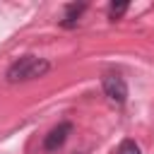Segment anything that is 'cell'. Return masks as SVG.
Wrapping results in <instances>:
<instances>
[{"label": "cell", "instance_id": "cell-6", "mask_svg": "<svg viewBox=\"0 0 154 154\" xmlns=\"http://www.w3.org/2000/svg\"><path fill=\"white\" fill-rule=\"evenodd\" d=\"M125 10H128V2H111V7H108V17H111V19H120Z\"/></svg>", "mask_w": 154, "mask_h": 154}, {"label": "cell", "instance_id": "cell-3", "mask_svg": "<svg viewBox=\"0 0 154 154\" xmlns=\"http://www.w3.org/2000/svg\"><path fill=\"white\" fill-rule=\"evenodd\" d=\"M70 135H72V123H58V125L46 135V140H43V149H46V152H55V149H60Z\"/></svg>", "mask_w": 154, "mask_h": 154}, {"label": "cell", "instance_id": "cell-5", "mask_svg": "<svg viewBox=\"0 0 154 154\" xmlns=\"http://www.w3.org/2000/svg\"><path fill=\"white\" fill-rule=\"evenodd\" d=\"M116 154H142V152H140V147H137L135 140H123V142L118 144Z\"/></svg>", "mask_w": 154, "mask_h": 154}, {"label": "cell", "instance_id": "cell-1", "mask_svg": "<svg viewBox=\"0 0 154 154\" xmlns=\"http://www.w3.org/2000/svg\"><path fill=\"white\" fill-rule=\"evenodd\" d=\"M51 70V63L46 58H38V55H22L19 60H14L10 67H7V82L17 84V82H29V79H38L43 77L46 72Z\"/></svg>", "mask_w": 154, "mask_h": 154}, {"label": "cell", "instance_id": "cell-4", "mask_svg": "<svg viewBox=\"0 0 154 154\" xmlns=\"http://www.w3.org/2000/svg\"><path fill=\"white\" fill-rule=\"evenodd\" d=\"M82 12H84V2H79V5H77V2L67 5V7H65V26H75Z\"/></svg>", "mask_w": 154, "mask_h": 154}, {"label": "cell", "instance_id": "cell-2", "mask_svg": "<svg viewBox=\"0 0 154 154\" xmlns=\"http://www.w3.org/2000/svg\"><path fill=\"white\" fill-rule=\"evenodd\" d=\"M101 87H103V94H106L111 101H116V103H125V99H128V84H125V79H123L120 75H116V72L103 75Z\"/></svg>", "mask_w": 154, "mask_h": 154}]
</instances>
